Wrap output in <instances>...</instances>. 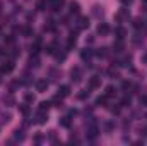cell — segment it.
<instances>
[{
    "mask_svg": "<svg viewBox=\"0 0 147 146\" xmlns=\"http://www.w3.org/2000/svg\"><path fill=\"white\" fill-rule=\"evenodd\" d=\"M127 19H130V10H128V9H120V10L116 12V16H115V21H116V23H123V21H127Z\"/></svg>",
    "mask_w": 147,
    "mask_h": 146,
    "instance_id": "6da1fadb",
    "label": "cell"
},
{
    "mask_svg": "<svg viewBox=\"0 0 147 146\" xmlns=\"http://www.w3.org/2000/svg\"><path fill=\"white\" fill-rule=\"evenodd\" d=\"M34 122L39 124V126H43V124L48 122V113H46V110H38L36 117H34Z\"/></svg>",
    "mask_w": 147,
    "mask_h": 146,
    "instance_id": "7a4b0ae2",
    "label": "cell"
},
{
    "mask_svg": "<svg viewBox=\"0 0 147 146\" xmlns=\"http://www.w3.org/2000/svg\"><path fill=\"white\" fill-rule=\"evenodd\" d=\"M14 67H16L14 60H7V62H3V64H2L0 72H2V74H9V72H12V71H14Z\"/></svg>",
    "mask_w": 147,
    "mask_h": 146,
    "instance_id": "3957f363",
    "label": "cell"
},
{
    "mask_svg": "<svg viewBox=\"0 0 147 146\" xmlns=\"http://www.w3.org/2000/svg\"><path fill=\"white\" fill-rule=\"evenodd\" d=\"M70 79H72L74 83H80L82 81V71L79 67H74L72 71H70Z\"/></svg>",
    "mask_w": 147,
    "mask_h": 146,
    "instance_id": "277c9868",
    "label": "cell"
},
{
    "mask_svg": "<svg viewBox=\"0 0 147 146\" xmlns=\"http://www.w3.org/2000/svg\"><path fill=\"white\" fill-rule=\"evenodd\" d=\"M75 45H77V31H72L69 40H67V50H74Z\"/></svg>",
    "mask_w": 147,
    "mask_h": 146,
    "instance_id": "5b68a950",
    "label": "cell"
},
{
    "mask_svg": "<svg viewBox=\"0 0 147 146\" xmlns=\"http://www.w3.org/2000/svg\"><path fill=\"white\" fill-rule=\"evenodd\" d=\"M101 86V77L99 76H92L89 79V89H98Z\"/></svg>",
    "mask_w": 147,
    "mask_h": 146,
    "instance_id": "8992f818",
    "label": "cell"
},
{
    "mask_svg": "<svg viewBox=\"0 0 147 146\" xmlns=\"http://www.w3.org/2000/svg\"><path fill=\"white\" fill-rule=\"evenodd\" d=\"M48 81L46 79H38L36 81V91H39V93H45L46 89H48Z\"/></svg>",
    "mask_w": 147,
    "mask_h": 146,
    "instance_id": "52a82bcc",
    "label": "cell"
},
{
    "mask_svg": "<svg viewBox=\"0 0 147 146\" xmlns=\"http://www.w3.org/2000/svg\"><path fill=\"white\" fill-rule=\"evenodd\" d=\"M63 3H65V0H50V9L53 12H58L63 7Z\"/></svg>",
    "mask_w": 147,
    "mask_h": 146,
    "instance_id": "ba28073f",
    "label": "cell"
},
{
    "mask_svg": "<svg viewBox=\"0 0 147 146\" xmlns=\"http://www.w3.org/2000/svg\"><path fill=\"white\" fill-rule=\"evenodd\" d=\"M111 28L106 24V23H101L99 26H98V35H101V36H106V35H110Z\"/></svg>",
    "mask_w": 147,
    "mask_h": 146,
    "instance_id": "9c48e42d",
    "label": "cell"
},
{
    "mask_svg": "<svg viewBox=\"0 0 147 146\" xmlns=\"http://www.w3.org/2000/svg\"><path fill=\"white\" fill-rule=\"evenodd\" d=\"M113 33H115V36H116V40H123V38L127 36V29H125L123 26H116Z\"/></svg>",
    "mask_w": 147,
    "mask_h": 146,
    "instance_id": "30bf717a",
    "label": "cell"
},
{
    "mask_svg": "<svg viewBox=\"0 0 147 146\" xmlns=\"http://www.w3.org/2000/svg\"><path fill=\"white\" fill-rule=\"evenodd\" d=\"M94 55V52L91 50V48H84L82 52H80V59L84 60V62H89L91 60V57Z\"/></svg>",
    "mask_w": 147,
    "mask_h": 146,
    "instance_id": "8fae6325",
    "label": "cell"
},
{
    "mask_svg": "<svg viewBox=\"0 0 147 146\" xmlns=\"http://www.w3.org/2000/svg\"><path fill=\"white\" fill-rule=\"evenodd\" d=\"M123 48H125L123 40H116V41L113 43V52H115V53H121V52H123Z\"/></svg>",
    "mask_w": 147,
    "mask_h": 146,
    "instance_id": "7c38bea8",
    "label": "cell"
},
{
    "mask_svg": "<svg viewBox=\"0 0 147 146\" xmlns=\"http://www.w3.org/2000/svg\"><path fill=\"white\" fill-rule=\"evenodd\" d=\"M89 28V19L87 17H79L77 21V29H87Z\"/></svg>",
    "mask_w": 147,
    "mask_h": 146,
    "instance_id": "4fadbf2b",
    "label": "cell"
},
{
    "mask_svg": "<svg viewBox=\"0 0 147 146\" xmlns=\"http://www.w3.org/2000/svg\"><path fill=\"white\" fill-rule=\"evenodd\" d=\"M98 132H99V129L92 124L91 127H87V138H91V139H94L96 136H98Z\"/></svg>",
    "mask_w": 147,
    "mask_h": 146,
    "instance_id": "5bb4252c",
    "label": "cell"
},
{
    "mask_svg": "<svg viewBox=\"0 0 147 146\" xmlns=\"http://www.w3.org/2000/svg\"><path fill=\"white\" fill-rule=\"evenodd\" d=\"M69 10H70V14H79V12H80L79 2H70V3H69Z\"/></svg>",
    "mask_w": 147,
    "mask_h": 146,
    "instance_id": "9a60e30c",
    "label": "cell"
},
{
    "mask_svg": "<svg viewBox=\"0 0 147 146\" xmlns=\"http://www.w3.org/2000/svg\"><path fill=\"white\" fill-rule=\"evenodd\" d=\"M57 46H58V43H57V41H53V43H50V45L45 48V52H46V53H50V55H55V52H57Z\"/></svg>",
    "mask_w": 147,
    "mask_h": 146,
    "instance_id": "2e32d148",
    "label": "cell"
},
{
    "mask_svg": "<svg viewBox=\"0 0 147 146\" xmlns=\"http://www.w3.org/2000/svg\"><path fill=\"white\" fill-rule=\"evenodd\" d=\"M24 138H26V134H24L22 129H16L14 131V139L16 141H24Z\"/></svg>",
    "mask_w": 147,
    "mask_h": 146,
    "instance_id": "e0dca14e",
    "label": "cell"
},
{
    "mask_svg": "<svg viewBox=\"0 0 147 146\" xmlns=\"http://www.w3.org/2000/svg\"><path fill=\"white\" fill-rule=\"evenodd\" d=\"M144 26H146V23H144L142 17H135V19H134V28H135V29H142Z\"/></svg>",
    "mask_w": 147,
    "mask_h": 146,
    "instance_id": "ac0fdd59",
    "label": "cell"
},
{
    "mask_svg": "<svg viewBox=\"0 0 147 146\" xmlns=\"http://www.w3.org/2000/svg\"><path fill=\"white\" fill-rule=\"evenodd\" d=\"M58 95H60L62 98L69 96V95H70V86H60V89H58Z\"/></svg>",
    "mask_w": 147,
    "mask_h": 146,
    "instance_id": "d6986e66",
    "label": "cell"
},
{
    "mask_svg": "<svg viewBox=\"0 0 147 146\" xmlns=\"http://www.w3.org/2000/svg\"><path fill=\"white\" fill-rule=\"evenodd\" d=\"M55 29H57L55 21H53V19H48V21H46V24H45V31H55Z\"/></svg>",
    "mask_w": 147,
    "mask_h": 146,
    "instance_id": "ffe728a7",
    "label": "cell"
},
{
    "mask_svg": "<svg viewBox=\"0 0 147 146\" xmlns=\"http://www.w3.org/2000/svg\"><path fill=\"white\" fill-rule=\"evenodd\" d=\"M106 102H108V96H106V95L96 98V105H98V107H106Z\"/></svg>",
    "mask_w": 147,
    "mask_h": 146,
    "instance_id": "44dd1931",
    "label": "cell"
},
{
    "mask_svg": "<svg viewBox=\"0 0 147 146\" xmlns=\"http://www.w3.org/2000/svg\"><path fill=\"white\" fill-rule=\"evenodd\" d=\"M21 33H22V36H26V38L33 36V28L31 26H24V28H21Z\"/></svg>",
    "mask_w": 147,
    "mask_h": 146,
    "instance_id": "7402d4cb",
    "label": "cell"
},
{
    "mask_svg": "<svg viewBox=\"0 0 147 146\" xmlns=\"http://www.w3.org/2000/svg\"><path fill=\"white\" fill-rule=\"evenodd\" d=\"M92 14H94L96 17H103L105 10H103V7H99V5H94V7H92Z\"/></svg>",
    "mask_w": 147,
    "mask_h": 146,
    "instance_id": "603a6c76",
    "label": "cell"
},
{
    "mask_svg": "<svg viewBox=\"0 0 147 146\" xmlns=\"http://www.w3.org/2000/svg\"><path fill=\"white\" fill-rule=\"evenodd\" d=\"M3 103H5L7 107H12V105H16V100H14L12 95H7V96H3Z\"/></svg>",
    "mask_w": 147,
    "mask_h": 146,
    "instance_id": "cb8c5ba5",
    "label": "cell"
},
{
    "mask_svg": "<svg viewBox=\"0 0 147 146\" xmlns=\"http://www.w3.org/2000/svg\"><path fill=\"white\" fill-rule=\"evenodd\" d=\"M29 67H39V59H38V55H31V59H29Z\"/></svg>",
    "mask_w": 147,
    "mask_h": 146,
    "instance_id": "d4e9b609",
    "label": "cell"
},
{
    "mask_svg": "<svg viewBox=\"0 0 147 146\" xmlns=\"http://www.w3.org/2000/svg\"><path fill=\"white\" fill-rule=\"evenodd\" d=\"M96 55H98V57H101V59L108 57V48H106V46H103V48H98V50H96Z\"/></svg>",
    "mask_w": 147,
    "mask_h": 146,
    "instance_id": "484cf974",
    "label": "cell"
},
{
    "mask_svg": "<svg viewBox=\"0 0 147 146\" xmlns=\"http://www.w3.org/2000/svg\"><path fill=\"white\" fill-rule=\"evenodd\" d=\"M105 95H106L108 98H111V96H115V95H116V89H115L113 86H106V89H105Z\"/></svg>",
    "mask_w": 147,
    "mask_h": 146,
    "instance_id": "4316f807",
    "label": "cell"
},
{
    "mask_svg": "<svg viewBox=\"0 0 147 146\" xmlns=\"http://www.w3.org/2000/svg\"><path fill=\"white\" fill-rule=\"evenodd\" d=\"M121 89L128 93V89H134V84H132L130 81H123V83H121Z\"/></svg>",
    "mask_w": 147,
    "mask_h": 146,
    "instance_id": "83f0119b",
    "label": "cell"
},
{
    "mask_svg": "<svg viewBox=\"0 0 147 146\" xmlns=\"http://www.w3.org/2000/svg\"><path fill=\"white\" fill-rule=\"evenodd\" d=\"M89 93H91V89H82V91L77 95V98H79V100H86V98H89Z\"/></svg>",
    "mask_w": 147,
    "mask_h": 146,
    "instance_id": "f1b7e54d",
    "label": "cell"
},
{
    "mask_svg": "<svg viewBox=\"0 0 147 146\" xmlns=\"http://www.w3.org/2000/svg\"><path fill=\"white\" fill-rule=\"evenodd\" d=\"M130 103H132V100H130V96L127 95V96H123V98H121L120 107H130Z\"/></svg>",
    "mask_w": 147,
    "mask_h": 146,
    "instance_id": "f546056e",
    "label": "cell"
},
{
    "mask_svg": "<svg viewBox=\"0 0 147 146\" xmlns=\"http://www.w3.org/2000/svg\"><path fill=\"white\" fill-rule=\"evenodd\" d=\"M108 76H110L111 79H118V77H120V72H118L116 69L111 67V69H108Z\"/></svg>",
    "mask_w": 147,
    "mask_h": 146,
    "instance_id": "4dcf8cb0",
    "label": "cell"
},
{
    "mask_svg": "<svg viewBox=\"0 0 147 146\" xmlns=\"http://www.w3.org/2000/svg\"><path fill=\"white\" fill-rule=\"evenodd\" d=\"M65 57H67V53H65V52H55V59H57L58 62H63V60H65Z\"/></svg>",
    "mask_w": 147,
    "mask_h": 146,
    "instance_id": "1f68e13d",
    "label": "cell"
},
{
    "mask_svg": "<svg viewBox=\"0 0 147 146\" xmlns=\"http://www.w3.org/2000/svg\"><path fill=\"white\" fill-rule=\"evenodd\" d=\"M19 110H21V113H22L24 117H28V115H29V105H28V103L21 105V107H19Z\"/></svg>",
    "mask_w": 147,
    "mask_h": 146,
    "instance_id": "d6a6232c",
    "label": "cell"
},
{
    "mask_svg": "<svg viewBox=\"0 0 147 146\" xmlns=\"http://www.w3.org/2000/svg\"><path fill=\"white\" fill-rule=\"evenodd\" d=\"M51 105H55V107H62V96H60V95H57V96L51 100Z\"/></svg>",
    "mask_w": 147,
    "mask_h": 146,
    "instance_id": "836d02e7",
    "label": "cell"
},
{
    "mask_svg": "<svg viewBox=\"0 0 147 146\" xmlns=\"http://www.w3.org/2000/svg\"><path fill=\"white\" fill-rule=\"evenodd\" d=\"M60 126H62V127H70V117H63V119L60 120Z\"/></svg>",
    "mask_w": 147,
    "mask_h": 146,
    "instance_id": "e575fe53",
    "label": "cell"
},
{
    "mask_svg": "<svg viewBox=\"0 0 147 146\" xmlns=\"http://www.w3.org/2000/svg\"><path fill=\"white\" fill-rule=\"evenodd\" d=\"M50 105H51V102H41V103H39V110H46V112H48Z\"/></svg>",
    "mask_w": 147,
    "mask_h": 146,
    "instance_id": "d590c367",
    "label": "cell"
},
{
    "mask_svg": "<svg viewBox=\"0 0 147 146\" xmlns=\"http://www.w3.org/2000/svg\"><path fill=\"white\" fill-rule=\"evenodd\" d=\"M24 100H26V103H31V102H34V95L33 93H26Z\"/></svg>",
    "mask_w": 147,
    "mask_h": 146,
    "instance_id": "8d00e7d4",
    "label": "cell"
},
{
    "mask_svg": "<svg viewBox=\"0 0 147 146\" xmlns=\"http://www.w3.org/2000/svg\"><path fill=\"white\" fill-rule=\"evenodd\" d=\"M14 41H16V36L14 35H9V36L5 38V43L7 45H14Z\"/></svg>",
    "mask_w": 147,
    "mask_h": 146,
    "instance_id": "74e56055",
    "label": "cell"
},
{
    "mask_svg": "<svg viewBox=\"0 0 147 146\" xmlns=\"http://www.w3.org/2000/svg\"><path fill=\"white\" fill-rule=\"evenodd\" d=\"M139 102H140V105H142V107H147V95H140Z\"/></svg>",
    "mask_w": 147,
    "mask_h": 146,
    "instance_id": "f35d334b",
    "label": "cell"
},
{
    "mask_svg": "<svg viewBox=\"0 0 147 146\" xmlns=\"http://www.w3.org/2000/svg\"><path fill=\"white\" fill-rule=\"evenodd\" d=\"M50 74H51V79H53V81H57V79H58V76H60V72H57L55 69H51Z\"/></svg>",
    "mask_w": 147,
    "mask_h": 146,
    "instance_id": "ab89813d",
    "label": "cell"
},
{
    "mask_svg": "<svg viewBox=\"0 0 147 146\" xmlns=\"http://www.w3.org/2000/svg\"><path fill=\"white\" fill-rule=\"evenodd\" d=\"M139 134H140V136H144V138L147 136V127H146V126H144V127H139Z\"/></svg>",
    "mask_w": 147,
    "mask_h": 146,
    "instance_id": "60d3db41",
    "label": "cell"
},
{
    "mask_svg": "<svg viewBox=\"0 0 147 146\" xmlns=\"http://www.w3.org/2000/svg\"><path fill=\"white\" fill-rule=\"evenodd\" d=\"M17 86H19V81H14V83H12V84L9 86V89H10V91H14V89H16Z\"/></svg>",
    "mask_w": 147,
    "mask_h": 146,
    "instance_id": "b9f144b4",
    "label": "cell"
},
{
    "mask_svg": "<svg viewBox=\"0 0 147 146\" xmlns=\"http://www.w3.org/2000/svg\"><path fill=\"white\" fill-rule=\"evenodd\" d=\"M10 120V113H3L2 115V122H9Z\"/></svg>",
    "mask_w": 147,
    "mask_h": 146,
    "instance_id": "7bdbcfd3",
    "label": "cell"
},
{
    "mask_svg": "<svg viewBox=\"0 0 147 146\" xmlns=\"http://www.w3.org/2000/svg\"><path fill=\"white\" fill-rule=\"evenodd\" d=\"M111 112H113V113H116V115H118V113H120V103H118V105H116V107H111Z\"/></svg>",
    "mask_w": 147,
    "mask_h": 146,
    "instance_id": "ee69618b",
    "label": "cell"
},
{
    "mask_svg": "<svg viewBox=\"0 0 147 146\" xmlns=\"http://www.w3.org/2000/svg\"><path fill=\"white\" fill-rule=\"evenodd\" d=\"M45 7H46V2H39L38 3V10H45Z\"/></svg>",
    "mask_w": 147,
    "mask_h": 146,
    "instance_id": "f6af8a7d",
    "label": "cell"
},
{
    "mask_svg": "<svg viewBox=\"0 0 147 146\" xmlns=\"http://www.w3.org/2000/svg\"><path fill=\"white\" fill-rule=\"evenodd\" d=\"M120 2H121V3H123L125 7H128V5H130V3H132L134 0H120Z\"/></svg>",
    "mask_w": 147,
    "mask_h": 146,
    "instance_id": "bcb514c9",
    "label": "cell"
},
{
    "mask_svg": "<svg viewBox=\"0 0 147 146\" xmlns=\"http://www.w3.org/2000/svg\"><path fill=\"white\" fill-rule=\"evenodd\" d=\"M41 139H43V136H41V134H36V136H34V141H36V143H39Z\"/></svg>",
    "mask_w": 147,
    "mask_h": 146,
    "instance_id": "7dc6e473",
    "label": "cell"
},
{
    "mask_svg": "<svg viewBox=\"0 0 147 146\" xmlns=\"http://www.w3.org/2000/svg\"><path fill=\"white\" fill-rule=\"evenodd\" d=\"M111 129H113V124L108 122V124H106V131H111Z\"/></svg>",
    "mask_w": 147,
    "mask_h": 146,
    "instance_id": "c3c4849f",
    "label": "cell"
},
{
    "mask_svg": "<svg viewBox=\"0 0 147 146\" xmlns=\"http://www.w3.org/2000/svg\"><path fill=\"white\" fill-rule=\"evenodd\" d=\"M142 62H144V64H147V53L144 55V57H142Z\"/></svg>",
    "mask_w": 147,
    "mask_h": 146,
    "instance_id": "681fc988",
    "label": "cell"
},
{
    "mask_svg": "<svg viewBox=\"0 0 147 146\" xmlns=\"http://www.w3.org/2000/svg\"><path fill=\"white\" fill-rule=\"evenodd\" d=\"M0 83H2V72H0Z\"/></svg>",
    "mask_w": 147,
    "mask_h": 146,
    "instance_id": "f907efd6",
    "label": "cell"
},
{
    "mask_svg": "<svg viewBox=\"0 0 147 146\" xmlns=\"http://www.w3.org/2000/svg\"><path fill=\"white\" fill-rule=\"evenodd\" d=\"M0 12H2V3H0Z\"/></svg>",
    "mask_w": 147,
    "mask_h": 146,
    "instance_id": "816d5d0a",
    "label": "cell"
},
{
    "mask_svg": "<svg viewBox=\"0 0 147 146\" xmlns=\"http://www.w3.org/2000/svg\"><path fill=\"white\" fill-rule=\"evenodd\" d=\"M144 2H146V3H147V0H144Z\"/></svg>",
    "mask_w": 147,
    "mask_h": 146,
    "instance_id": "f5cc1de1",
    "label": "cell"
},
{
    "mask_svg": "<svg viewBox=\"0 0 147 146\" xmlns=\"http://www.w3.org/2000/svg\"><path fill=\"white\" fill-rule=\"evenodd\" d=\"M146 119H147V113H146Z\"/></svg>",
    "mask_w": 147,
    "mask_h": 146,
    "instance_id": "db71d44e",
    "label": "cell"
}]
</instances>
